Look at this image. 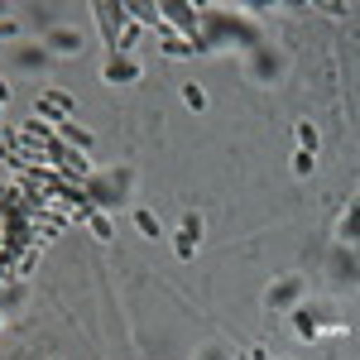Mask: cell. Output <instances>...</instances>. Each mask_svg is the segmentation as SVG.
<instances>
[{
	"instance_id": "obj_12",
	"label": "cell",
	"mask_w": 360,
	"mask_h": 360,
	"mask_svg": "<svg viewBox=\"0 0 360 360\" xmlns=\"http://www.w3.org/2000/svg\"><path fill=\"white\" fill-rule=\"evenodd\" d=\"M130 221H135V231L144 240H159V236H164V226H159V217H154L149 207H130Z\"/></svg>"
},
{
	"instance_id": "obj_3",
	"label": "cell",
	"mask_w": 360,
	"mask_h": 360,
	"mask_svg": "<svg viewBox=\"0 0 360 360\" xmlns=\"http://www.w3.org/2000/svg\"><path fill=\"white\" fill-rule=\"evenodd\" d=\"M44 49L53 58H77L86 49V34L77 25H49V34H44Z\"/></svg>"
},
{
	"instance_id": "obj_14",
	"label": "cell",
	"mask_w": 360,
	"mask_h": 360,
	"mask_svg": "<svg viewBox=\"0 0 360 360\" xmlns=\"http://www.w3.org/2000/svg\"><path fill=\"white\" fill-rule=\"evenodd\" d=\"M183 101H188V111H207V91L197 82H183Z\"/></svg>"
},
{
	"instance_id": "obj_2",
	"label": "cell",
	"mask_w": 360,
	"mask_h": 360,
	"mask_svg": "<svg viewBox=\"0 0 360 360\" xmlns=\"http://www.w3.org/2000/svg\"><path fill=\"white\" fill-rule=\"evenodd\" d=\"M303 278L298 274H283V278H274V283H269V288H264V307H269V312H293V307L303 303Z\"/></svg>"
},
{
	"instance_id": "obj_5",
	"label": "cell",
	"mask_w": 360,
	"mask_h": 360,
	"mask_svg": "<svg viewBox=\"0 0 360 360\" xmlns=\"http://www.w3.org/2000/svg\"><path fill=\"white\" fill-rule=\"evenodd\" d=\"M10 53H15V68H25V72L53 68V53L44 49V39H39V44H10Z\"/></svg>"
},
{
	"instance_id": "obj_22",
	"label": "cell",
	"mask_w": 360,
	"mask_h": 360,
	"mask_svg": "<svg viewBox=\"0 0 360 360\" xmlns=\"http://www.w3.org/2000/svg\"><path fill=\"white\" fill-rule=\"evenodd\" d=\"M356 207H360V197H356Z\"/></svg>"
},
{
	"instance_id": "obj_8",
	"label": "cell",
	"mask_w": 360,
	"mask_h": 360,
	"mask_svg": "<svg viewBox=\"0 0 360 360\" xmlns=\"http://www.w3.org/2000/svg\"><path fill=\"white\" fill-rule=\"evenodd\" d=\"M34 111H39V115H53V125H58V120H68V115H72V96H68V91H39Z\"/></svg>"
},
{
	"instance_id": "obj_21",
	"label": "cell",
	"mask_w": 360,
	"mask_h": 360,
	"mask_svg": "<svg viewBox=\"0 0 360 360\" xmlns=\"http://www.w3.org/2000/svg\"><path fill=\"white\" fill-rule=\"evenodd\" d=\"M0 197H5V188H0Z\"/></svg>"
},
{
	"instance_id": "obj_13",
	"label": "cell",
	"mask_w": 360,
	"mask_h": 360,
	"mask_svg": "<svg viewBox=\"0 0 360 360\" xmlns=\"http://www.w3.org/2000/svg\"><path fill=\"white\" fill-rule=\"evenodd\" d=\"M86 221H91V231H96V240H111V236H115L111 217H106V212H96V207H86Z\"/></svg>"
},
{
	"instance_id": "obj_16",
	"label": "cell",
	"mask_w": 360,
	"mask_h": 360,
	"mask_svg": "<svg viewBox=\"0 0 360 360\" xmlns=\"http://www.w3.org/2000/svg\"><path fill=\"white\" fill-rule=\"evenodd\" d=\"M298 144L317 154V125H312V120H303V125H298Z\"/></svg>"
},
{
	"instance_id": "obj_4",
	"label": "cell",
	"mask_w": 360,
	"mask_h": 360,
	"mask_svg": "<svg viewBox=\"0 0 360 360\" xmlns=\"http://www.w3.org/2000/svg\"><path fill=\"white\" fill-rule=\"evenodd\" d=\"M327 264L336 269L341 283H360V245H341V240H336L332 255H327Z\"/></svg>"
},
{
	"instance_id": "obj_20",
	"label": "cell",
	"mask_w": 360,
	"mask_h": 360,
	"mask_svg": "<svg viewBox=\"0 0 360 360\" xmlns=\"http://www.w3.org/2000/svg\"><path fill=\"white\" fill-rule=\"evenodd\" d=\"M5 101H10V86H5V82H0V106H5Z\"/></svg>"
},
{
	"instance_id": "obj_15",
	"label": "cell",
	"mask_w": 360,
	"mask_h": 360,
	"mask_svg": "<svg viewBox=\"0 0 360 360\" xmlns=\"http://www.w3.org/2000/svg\"><path fill=\"white\" fill-rule=\"evenodd\" d=\"M312 168H317V154H312V149H298V154H293V173H298V178H307Z\"/></svg>"
},
{
	"instance_id": "obj_1",
	"label": "cell",
	"mask_w": 360,
	"mask_h": 360,
	"mask_svg": "<svg viewBox=\"0 0 360 360\" xmlns=\"http://www.w3.org/2000/svg\"><path fill=\"white\" fill-rule=\"evenodd\" d=\"M82 193L96 212H106V207H130V168H96L82 183Z\"/></svg>"
},
{
	"instance_id": "obj_10",
	"label": "cell",
	"mask_w": 360,
	"mask_h": 360,
	"mask_svg": "<svg viewBox=\"0 0 360 360\" xmlns=\"http://www.w3.org/2000/svg\"><path fill=\"white\" fill-rule=\"evenodd\" d=\"M53 135L63 139V144H72V149H82V154H91V144H96V135H91V130H82V125H72V120H58Z\"/></svg>"
},
{
	"instance_id": "obj_11",
	"label": "cell",
	"mask_w": 360,
	"mask_h": 360,
	"mask_svg": "<svg viewBox=\"0 0 360 360\" xmlns=\"http://www.w3.org/2000/svg\"><path fill=\"white\" fill-rule=\"evenodd\" d=\"M159 39H164V44H159V49H164L168 58H193V53H197L193 44H188V39H183V34H178V29H168L164 20H159Z\"/></svg>"
},
{
	"instance_id": "obj_18",
	"label": "cell",
	"mask_w": 360,
	"mask_h": 360,
	"mask_svg": "<svg viewBox=\"0 0 360 360\" xmlns=\"http://www.w3.org/2000/svg\"><path fill=\"white\" fill-rule=\"evenodd\" d=\"M197 360H231L226 346H207V351H197Z\"/></svg>"
},
{
	"instance_id": "obj_17",
	"label": "cell",
	"mask_w": 360,
	"mask_h": 360,
	"mask_svg": "<svg viewBox=\"0 0 360 360\" xmlns=\"http://www.w3.org/2000/svg\"><path fill=\"white\" fill-rule=\"evenodd\" d=\"M0 39H15L20 44V20L15 15H0Z\"/></svg>"
},
{
	"instance_id": "obj_7",
	"label": "cell",
	"mask_w": 360,
	"mask_h": 360,
	"mask_svg": "<svg viewBox=\"0 0 360 360\" xmlns=\"http://www.w3.org/2000/svg\"><path fill=\"white\" fill-rule=\"evenodd\" d=\"M250 72H255L259 82H269V77L283 72V58H278L269 44H259V49H250Z\"/></svg>"
},
{
	"instance_id": "obj_9",
	"label": "cell",
	"mask_w": 360,
	"mask_h": 360,
	"mask_svg": "<svg viewBox=\"0 0 360 360\" xmlns=\"http://www.w3.org/2000/svg\"><path fill=\"white\" fill-rule=\"evenodd\" d=\"M101 77H106V82H139V63H135V58L111 53V58H106V68H101Z\"/></svg>"
},
{
	"instance_id": "obj_6",
	"label": "cell",
	"mask_w": 360,
	"mask_h": 360,
	"mask_svg": "<svg viewBox=\"0 0 360 360\" xmlns=\"http://www.w3.org/2000/svg\"><path fill=\"white\" fill-rule=\"evenodd\" d=\"M197 245H202V217H197V212H188V217H183V226H178V236H173V250H178V259H193Z\"/></svg>"
},
{
	"instance_id": "obj_19",
	"label": "cell",
	"mask_w": 360,
	"mask_h": 360,
	"mask_svg": "<svg viewBox=\"0 0 360 360\" xmlns=\"http://www.w3.org/2000/svg\"><path fill=\"white\" fill-rule=\"evenodd\" d=\"M250 360H269V351H264V346H255V351H250Z\"/></svg>"
}]
</instances>
